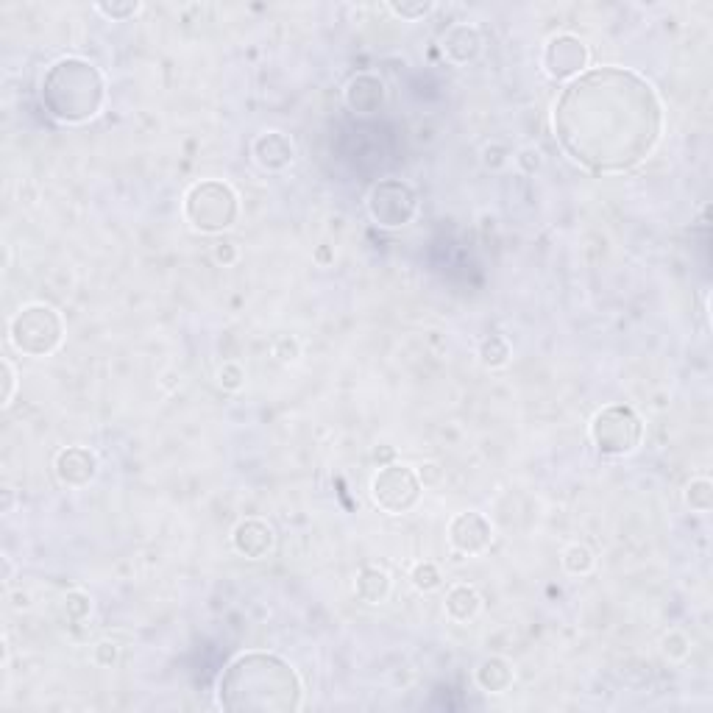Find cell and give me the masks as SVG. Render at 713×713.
Instances as JSON below:
<instances>
[{
	"mask_svg": "<svg viewBox=\"0 0 713 713\" xmlns=\"http://www.w3.org/2000/svg\"><path fill=\"white\" fill-rule=\"evenodd\" d=\"M449 546L463 558H480L493 546V524L477 510L457 513L446 530Z\"/></svg>",
	"mask_w": 713,
	"mask_h": 713,
	"instance_id": "obj_10",
	"label": "cell"
},
{
	"mask_svg": "<svg viewBox=\"0 0 713 713\" xmlns=\"http://www.w3.org/2000/svg\"><path fill=\"white\" fill-rule=\"evenodd\" d=\"M513 165L524 173V176H535L538 170L544 168V154L538 145H521L519 151L513 154Z\"/></svg>",
	"mask_w": 713,
	"mask_h": 713,
	"instance_id": "obj_28",
	"label": "cell"
},
{
	"mask_svg": "<svg viewBox=\"0 0 713 713\" xmlns=\"http://www.w3.org/2000/svg\"><path fill=\"white\" fill-rule=\"evenodd\" d=\"M435 9H438L435 3H388V12L393 14V17L404 20V23L424 20V17H429Z\"/></svg>",
	"mask_w": 713,
	"mask_h": 713,
	"instance_id": "obj_29",
	"label": "cell"
},
{
	"mask_svg": "<svg viewBox=\"0 0 713 713\" xmlns=\"http://www.w3.org/2000/svg\"><path fill=\"white\" fill-rule=\"evenodd\" d=\"M421 493L424 488L418 482L415 468L404 463H385L371 477V499L388 516H404L415 510V505L421 502Z\"/></svg>",
	"mask_w": 713,
	"mask_h": 713,
	"instance_id": "obj_8",
	"label": "cell"
},
{
	"mask_svg": "<svg viewBox=\"0 0 713 713\" xmlns=\"http://www.w3.org/2000/svg\"><path fill=\"white\" fill-rule=\"evenodd\" d=\"M53 474L59 485H65L67 491H84L87 485L98 480L101 474V460L92 452L90 446H67L56 454L53 460Z\"/></svg>",
	"mask_w": 713,
	"mask_h": 713,
	"instance_id": "obj_11",
	"label": "cell"
},
{
	"mask_svg": "<svg viewBox=\"0 0 713 713\" xmlns=\"http://www.w3.org/2000/svg\"><path fill=\"white\" fill-rule=\"evenodd\" d=\"M443 613L454 624H471L482 613V597L474 585L457 583L446 591L443 599Z\"/></svg>",
	"mask_w": 713,
	"mask_h": 713,
	"instance_id": "obj_16",
	"label": "cell"
},
{
	"mask_svg": "<svg viewBox=\"0 0 713 713\" xmlns=\"http://www.w3.org/2000/svg\"><path fill=\"white\" fill-rule=\"evenodd\" d=\"M0 371H3V407H12V402H14V396H17V371H14V365H12V360L9 357H3L0 360Z\"/></svg>",
	"mask_w": 713,
	"mask_h": 713,
	"instance_id": "obj_32",
	"label": "cell"
},
{
	"mask_svg": "<svg viewBox=\"0 0 713 713\" xmlns=\"http://www.w3.org/2000/svg\"><path fill=\"white\" fill-rule=\"evenodd\" d=\"M117 655H120V647H117L115 641H98L95 649H92V661L101 669H112L117 663Z\"/></svg>",
	"mask_w": 713,
	"mask_h": 713,
	"instance_id": "obj_34",
	"label": "cell"
},
{
	"mask_svg": "<svg viewBox=\"0 0 713 713\" xmlns=\"http://www.w3.org/2000/svg\"><path fill=\"white\" fill-rule=\"evenodd\" d=\"M9 343L17 354L31 357V360H45L65 343V318L62 312L45 304L34 301L14 312L9 318Z\"/></svg>",
	"mask_w": 713,
	"mask_h": 713,
	"instance_id": "obj_4",
	"label": "cell"
},
{
	"mask_svg": "<svg viewBox=\"0 0 713 713\" xmlns=\"http://www.w3.org/2000/svg\"><path fill=\"white\" fill-rule=\"evenodd\" d=\"M251 159L265 173H285L296 162V145L285 131H262L251 140Z\"/></svg>",
	"mask_w": 713,
	"mask_h": 713,
	"instance_id": "obj_12",
	"label": "cell"
},
{
	"mask_svg": "<svg viewBox=\"0 0 713 713\" xmlns=\"http://www.w3.org/2000/svg\"><path fill=\"white\" fill-rule=\"evenodd\" d=\"M588 438L602 457H630L644 443V421L627 404H608L591 418Z\"/></svg>",
	"mask_w": 713,
	"mask_h": 713,
	"instance_id": "obj_6",
	"label": "cell"
},
{
	"mask_svg": "<svg viewBox=\"0 0 713 713\" xmlns=\"http://www.w3.org/2000/svg\"><path fill=\"white\" fill-rule=\"evenodd\" d=\"M683 502L691 513L708 516L713 510V482L708 477H694L683 491Z\"/></svg>",
	"mask_w": 713,
	"mask_h": 713,
	"instance_id": "obj_21",
	"label": "cell"
},
{
	"mask_svg": "<svg viewBox=\"0 0 713 713\" xmlns=\"http://www.w3.org/2000/svg\"><path fill=\"white\" fill-rule=\"evenodd\" d=\"M212 260L223 265V268H232V265H237V260H240V248H237L234 240H218V243L212 246Z\"/></svg>",
	"mask_w": 713,
	"mask_h": 713,
	"instance_id": "obj_33",
	"label": "cell"
},
{
	"mask_svg": "<svg viewBox=\"0 0 713 713\" xmlns=\"http://www.w3.org/2000/svg\"><path fill=\"white\" fill-rule=\"evenodd\" d=\"M42 104L62 126H84L106 109V78L81 56L56 59L42 76Z\"/></svg>",
	"mask_w": 713,
	"mask_h": 713,
	"instance_id": "obj_3",
	"label": "cell"
},
{
	"mask_svg": "<svg viewBox=\"0 0 713 713\" xmlns=\"http://www.w3.org/2000/svg\"><path fill=\"white\" fill-rule=\"evenodd\" d=\"M62 613L67 616V622H87L92 613V599L84 591H70L62 602Z\"/></svg>",
	"mask_w": 713,
	"mask_h": 713,
	"instance_id": "obj_27",
	"label": "cell"
},
{
	"mask_svg": "<svg viewBox=\"0 0 713 713\" xmlns=\"http://www.w3.org/2000/svg\"><path fill=\"white\" fill-rule=\"evenodd\" d=\"M315 262H318L321 268H326V265H332V262H335V254H332V251H329L326 246H321L318 251H315Z\"/></svg>",
	"mask_w": 713,
	"mask_h": 713,
	"instance_id": "obj_35",
	"label": "cell"
},
{
	"mask_svg": "<svg viewBox=\"0 0 713 713\" xmlns=\"http://www.w3.org/2000/svg\"><path fill=\"white\" fill-rule=\"evenodd\" d=\"M477 357H480L482 368H488V371H499V368H505V365L510 363V357H513V346H510V340H507L505 335L491 332V335H485V338L480 340V346H477Z\"/></svg>",
	"mask_w": 713,
	"mask_h": 713,
	"instance_id": "obj_19",
	"label": "cell"
},
{
	"mask_svg": "<svg viewBox=\"0 0 713 713\" xmlns=\"http://www.w3.org/2000/svg\"><path fill=\"white\" fill-rule=\"evenodd\" d=\"M385 95H388V90H385L382 78L374 76V73H360L346 84L343 101L354 115H374L385 104Z\"/></svg>",
	"mask_w": 713,
	"mask_h": 713,
	"instance_id": "obj_15",
	"label": "cell"
},
{
	"mask_svg": "<svg viewBox=\"0 0 713 713\" xmlns=\"http://www.w3.org/2000/svg\"><path fill=\"white\" fill-rule=\"evenodd\" d=\"M365 209L379 229H404L418 215V193L402 179H382L368 190Z\"/></svg>",
	"mask_w": 713,
	"mask_h": 713,
	"instance_id": "obj_7",
	"label": "cell"
},
{
	"mask_svg": "<svg viewBox=\"0 0 713 713\" xmlns=\"http://www.w3.org/2000/svg\"><path fill=\"white\" fill-rule=\"evenodd\" d=\"M246 379V368L237 363V360H226V363L218 368V374H215L218 388L226 390V393H240V390L246 388Z\"/></svg>",
	"mask_w": 713,
	"mask_h": 713,
	"instance_id": "obj_23",
	"label": "cell"
},
{
	"mask_svg": "<svg viewBox=\"0 0 713 713\" xmlns=\"http://www.w3.org/2000/svg\"><path fill=\"white\" fill-rule=\"evenodd\" d=\"M661 652L666 661H686L688 655H691V638H688L683 630H669V633L661 638Z\"/></svg>",
	"mask_w": 713,
	"mask_h": 713,
	"instance_id": "obj_24",
	"label": "cell"
},
{
	"mask_svg": "<svg viewBox=\"0 0 713 713\" xmlns=\"http://www.w3.org/2000/svg\"><path fill=\"white\" fill-rule=\"evenodd\" d=\"M218 705L229 713H296L304 705V683L293 663L254 649L223 669Z\"/></svg>",
	"mask_w": 713,
	"mask_h": 713,
	"instance_id": "obj_2",
	"label": "cell"
},
{
	"mask_svg": "<svg viewBox=\"0 0 713 713\" xmlns=\"http://www.w3.org/2000/svg\"><path fill=\"white\" fill-rule=\"evenodd\" d=\"M510 159H513V151L507 148L505 143H488L485 148H482V165L488 170H502L510 165Z\"/></svg>",
	"mask_w": 713,
	"mask_h": 713,
	"instance_id": "obj_30",
	"label": "cell"
},
{
	"mask_svg": "<svg viewBox=\"0 0 713 713\" xmlns=\"http://www.w3.org/2000/svg\"><path fill=\"white\" fill-rule=\"evenodd\" d=\"M232 546L240 558L265 560L276 549V530L268 521L254 519V516L237 521V527L232 530Z\"/></svg>",
	"mask_w": 713,
	"mask_h": 713,
	"instance_id": "obj_14",
	"label": "cell"
},
{
	"mask_svg": "<svg viewBox=\"0 0 713 713\" xmlns=\"http://www.w3.org/2000/svg\"><path fill=\"white\" fill-rule=\"evenodd\" d=\"M474 680H477V686H480L485 694H505V691H510L513 683H516V669H513V663L502 658V655H491V658H485V661L477 666Z\"/></svg>",
	"mask_w": 713,
	"mask_h": 713,
	"instance_id": "obj_18",
	"label": "cell"
},
{
	"mask_svg": "<svg viewBox=\"0 0 713 713\" xmlns=\"http://www.w3.org/2000/svg\"><path fill=\"white\" fill-rule=\"evenodd\" d=\"M393 594V577L379 566H363L354 577V597L365 605H385Z\"/></svg>",
	"mask_w": 713,
	"mask_h": 713,
	"instance_id": "obj_17",
	"label": "cell"
},
{
	"mask_svg": "<svg viewBox=\"0 0 713 713\" xmlns=\"http://www.w3.org/2000/svg\"><path fill=\"white\" fill-rule=\"evenodd\" d=\"M415 474H418V482H421V488L424 491H435V488H441L443 485V466L441 463H435V460H427V463H421V466L415 468Z\"/></svg>",
	"mask_w": 713,
	"mask_h": 713,
	"instance_id": "obj_31",
	"label": "cell"
},
{
	"mask_svg": "<svg viewBox=\"0 0 713 713\" xmlns=\"http://www.w3.org/2000/svg\"><path fill=\"white\" fill-rule=\"evenodd\" d=\"M143 9L145 6L137 3V0H129V3H95V12L106 17V20H112V23H126L131 17H137Z\"/></svg>",
	"mask_w": 713,
	"mask_h": 713,
	"instance_id": "obj_26",
	"label": "cell"
},
{
	"mask_svg": "<svg viewBox=\"0 0 713 713\" xmlns=\"http://www.w3.org/2000/svg\"><path fill=\"white\" fill-rule=\"evenodd\" d=\"M182 212L193 232L223 234L240 218V195L223 179H201L184 193Z\"/></svg>",
	"mask_w": 713,
	"mask_h": 713,
	"instance_id": "obj_5",
	"label": "cell"
},
{
	"mask_svg": "<svg viewBox=\"0 0 713 713\" xmlns=\"http://www.w3.org/2000/svg\"><path fill=\"white\" fill-rule=\"evenodd\" d=\"M560 566L571 577H588L591 571L597 569V555H594L591 546L569 544L563 549V555H560Z\"/></svg>",
	"mask_w": 713,
	"mask_h": 713,
	"instance_id": "obj_20",
	"label": "cell"
},
{
	"mask_svg": "<svg viewBox=\"0 0 713 713\" xmlns=\"http://www.w3.org/2000/svg\"><path fill=\"white\" fill-rule=\"evenodd\" d=\"M482 48H485V39L480 28L471 23H454L441 34L443 59L454 67L474 65L482 56Z\"/></svg>",
	"mask_w": 713,
	"mask_h": 713,
	"instance_id": "obj_13",
	"label": "cell"
},
{
	"mask_svg": "<svg viewBox=\"0 0 713 713\" xmlns=\"http://www.w3.org/2000/svg\"><path fill=\"white\" fill-rule=\"evenodd\" d=\"M271 357L279 365H296L301 360V340L296 335H276L271 343Z\"/></svg>",
	"mask_w": 713,
	"mask_h": 713,
	"instance_id": "obj_25",
	"label": "cell"
},
{
	"mask_svg": "<svg viewBox=\"0 0 713 713\" xmlns=\"http://www.w3.org/2000/svg\"><path fill=\"white\" fill-rule=\"evenodd\" d=\"M552 129L574 165L619 176L647 162L663 134V104L647 78L597 67L569 81L552 109Z\"/></svg>",
	"mask_w": 713,
	"mask_h": 713,
	"instance_id": "obj_1",
	"label": "cell"
},
{
	"mask_svg": "<svg viewBox=\"0 0 713 713\" xmlns=\"http://www.w3.org/2000/svg\"><path fill=\"white\" fill-rule=\"evenodd\" d=\"M410 583L418 594H435L443 585V574L432 560H418L410 569Z\"/></svg>",
	"mask_w": 713,
	"mask_h": 713,
	"instance_id": "obj_22",
	"label": "cell"
},
{
	"mask_svg": "<svg viewBox=\"0 0 713 713\" xmlns=\"http://www.w3.org/2000/svg\"><path fill=\"white\" fill-rule=\"evenodd\" d=\"M591 65V51L583 39L569 31H560L544 42L541 51V70L546 78L558 81V84H569L574 78H580Z\"/></svg>",
	"mask_w": 713,
	"mask_h": 713,
	"instance_id": "obj_9",
	"label": "cell"
}]
</instances>
